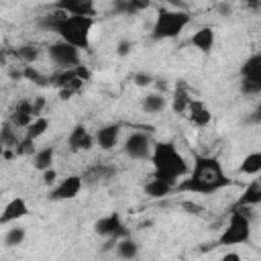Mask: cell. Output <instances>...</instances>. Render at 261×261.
I'll list each match as a JSON object with an SVG mask.
<instances>
[{"label":"cell","mask_w":261,"mask_h":261,"mask_svg":"<svg viewBox=\"0 0 261 261\" xmlns=\"http://www.w3.org/2000/svg\"><path fill=\"white\" fill-rule=\"evenodd\" d=\"M230 186V179L220 163L218 157L214 155H196L194 165L190 167L188 175H184L177 184L175 190L184 194H200V196H212L224 188Z\"/></svg>","instance_id":"obj_1"},{"label":"cell","mask_w":261,"mask_h":261,"mask_svg":"<svg viewBox=\"0 0 261 261\" xmlns=\"http://www.w3.org/2000/svg\"><path fill=\"white\" fill-rule=\"evenodd\" d=\"M149 159H151V165H153V175L161 177V179H165L173 186L184 175H188V171H190V163L186 161L181 151L169 141L153 143V151H151Z\"/></svg>","instance_id":"obj_2"},{"label":"cell","mask_w":261,"mask_h":261,"mask_svg":"<svg viewBox=\"0 0 261 261\" xmlns=\"http://www.w3.org/2000/svg\"><path fill=\"white\" fill-rule=\"evenodd\" d=\"M251 206H232L230 216L226 226L222 228L218 237V245L222 247H234V245H245L251 239Z\"/></svg>","instance_id":"obj_3"},{"label":"cell","mask_w":261,"mask_h":261,"mask_svg":"<svg viewBox=\"0 0 261 261\" xmlns=\"http://www.w3.org/2000/svg\"><path fill=\"white\" fill-rule=\"evenodd\" d=\"M96 24L94 16H73V14H65L61 18V22L57 24L55 33L59 35L61 41L73 45L75 49H88L90 47V37H92V29Z\"/></svg>","instance_id":"obj_4"},{"label":"cell","mask_w":261,"mask_h":261,"mask_svg":"<svg viewBox=\"0 0 261 261\" xmlns=\"http://www.w3.org/2000/svg\"><path fill=\"white\" fill-rule=\"evenodd\" d=\"M192 22L190 12L177 10V8H159L155 22H153V39L155 41H165V39H175L179 37Z\"/></svg>","instance_id":"obj_5"},{"label":"cell","mask_w":261,"mask_h":261,"mask_svg":"<svg viewBox=\"0 0 261 261\" xmlns=\"http://www.w3.org/2000/svg\"><path fill=\"white\" fill-rule=\"evenodd\" d=\"M241 92L245 96H257L261 92V55L253 53L241 67Z\"/></svg>","instance_id":"obj_6"},{"label":"cell","mask_w":261,"mask_h":261,"mask_svg":"<svg viewBox=\"0 0 261 261\" xmlns=\"http://www.w3.org/2000/svg\"><path fill=\"white\" fill-rule=\"evenodd\" d=\"M122 151L128 159H135V161H145L151 157V151H153V139L151 135L147 133H141V130H135L130 133L124 143H122Z\"/></svg>","instance_id":"obj_7"},{"label":"cell","mask_w":261,"mask_h":261,"mask_svg":"<svg viewBox=\"0 0 261 261\" xmlns=\"http://www.w3.org/2000/svg\"><path fill=\"white\" fill-rule=\"evenodd\" d=\"M49 59L57 65V67H61V69H71V67H75V65H80L82 63V57H80V49H75L73 45H69V43H65V41H57V43H53V45H49Z\"/></svg>","instance_id":"obj_8"},{"label":"cell","mask_w":261,"mask_h":261,"mask_svg":"<svg viewBox=\"0 0 261 261\" xmlns=\"http://www.w3.org/2000/svg\"><path fill=\"white\" fill-rule=\"evenodd\" d=\"M82 188H84L82 175H80V173H71V175H65L63 179H59V181L53 186L49 198L55 200V202L73 200V198H77V194L82 192Z\"/></svg>","instance_id":"obj_9"},{"label":"cell","mask_w":261,"mask_h":261,"mask_svg":"<svg viewBox=\"0 0 261 261\" xmlns=\"http://www.w3.org/2000/svg\"><path fill=\"white\" fill-rule=\"evenodd\" d=\"M94 230H96V234H100L104 239H120V237L126 234L124 222H122L120 214H116V212L106 214V216H100L94 222Z\"/></svg>","instance_id":"obj_10"},{"label":"cell","mask_w":261,"mask_h":261,"mask_svg":"<svg viewBox=\"0 0 261 261\" xmlns=\"http://www.w3.org/2000/svg\"><path fill=\"white\" fill-rule=\"evenodd\" d=\"M80 175H82L84 186H100V184H104V181H108V179H112L116 175V167L110 165V163H102L100 161V163L88 165Z\"/></svg>","instance_id":"obj_11"},{"label":"cell","mask_w":261,"mask_h":261,"mask_svg":"<svg viewBox=\"0 0 261 261\" xmlns=\"http://www.w3.org/2000/svg\"><path fill=\"white\" fill-rule=\"evenodd\" d=\"M96 141H94V135L84 126V124H75L67 137V147L69 151L73 153H80V151H90L94 149Z\"/></svg>","instance_id":"obj_12"},{"label":"cell","mask_w":261,"mask_h":261,"mask_svg":"<svg viewBox=\"0 0 261 261\" xmlns=\"http://www.w3.org/2000/svg\"><path fill=\"white\" fill-rule=\"evenodd\" d=\"M27 214H29V204H27V200L20 198V196L10 198V200L4 204L2 212H0V224H12V222L24 218Z\"/></svg>","instance_id":"obj_13"},{"label":"cell","mask_w":261,"mask_h":261,"mask_svg":"<svg viewBox=\"0 0 261 261\" xmlns=\"http://www.w3.org/2000/svg\"><path fill=\"white\" fill-rule=\"evenodd\" d=\"M53 8H59L65 14H73V16H94L96 14L94 0H55Z\"/></svg>","instance_id":"obj_14"},{"label":"cell","mask_w":261,"mask_h":261,"mask_svg":"<svg viewBox=\"0 0 261 261\" xmlns=\"http://www.w3.org/2000/svg\"><path fill=\"white\" fill-rule=\"evenodd\" d=\"M94 141L100 149L104 151H112L118 141H120V124L118 122H110V124H104L100 126L96 133H94Z\"/></svg>","instance_id":"obj_15"},{"label":"cell","mask_w":261,"mask_h":261,"mask_svg":"<svg viewBox=\"0 0 261 261\" xmlns=\"http://www.w3.org/2000/svg\"><path fill=\"white\" fill-rule=\"evenodd\" d=\"M186 112H188L190 122H192L194 126H198V128H206V126L212 122V112H210V108H208L202 100L192 98V102H190V106H188Z\"/></svg>","instance_id":"obj_16"},{"label":"cell","mask_w":261,"mask_h":261,"mask_svg":"<svg viewBox=\"0 0 261 261\" xmlns=\"http://www.w3.org/2000/svg\"><path fill=\"white\" fill-rule=\"evenodd\" d=\"M214 43H216V33L212 27H200L192 35V45L202 53H210L214 49Z\"/></svg>","instance_id":"obj_17"},{"label":"cell","mask_w":261,"mask_h":261,"mask_svg":"<svg viewBox=\"0 0 261 261\" xmlns=\"http://www.w3.org/2000/svg\"><path fill=\"white\" fill-rule=\"evenodd\" d=\"M259 204H261V181L259 179H251L245 186V190L239 196V200H237L234 206H251V208H255Z\"/></svg>","instance_id":"obj_18"},{"label":"cell","mask_w":261,"mask_h":261,"mask_svg":"<svg viewBox=\"0 0 261 261\" xmlns=\"http://www.w3.org/2000/svg\"><path fill=\"white\" fill-rule=\"evenodd\" d=\"M190 102H192V94H190L188 86L184 82H177V86H175V90L171 94V110L175 114H184L188 110Z\"/></svg>","instance_id":"obj_19"},{"label":"cell","mask_w":261,"mask_h":261,"mask_svg":"<svg viewBox=\"0 0 261 261\" xmlns=\"http://www.w3.org/2000/svg\"><path fill=\"white\" fill-rule=\"evenodd\" d=\"M33 118H35V116H33L31 100H20V102L16 104L14 112L10 114V120H8V122H12L16 128H27V126H29V122H31Z\"/></svg>","instance_id":"obj_20"},{"label":"cell","mask_w":261,"mask_h":261,"mask_svg":"<svg viewBox=\"0 0 261 261\" xmlns=\"http://www.w3.org/2000/svg\"><path fill=\"white\" fill-rule=\"evenodd\" d=\"M173 190H175L173 184H169V181H165V179H161V177H155V175H153V179H149V181L145 184V194H147L149 198H153V200L165 198V196H169Z\"/></svg>","instance_id":"obj_21"},{"label":"cell","mask_w":261,"mask_h":261,"mask_svg":"<svg viewBox=\"0 0 261 261\" xmlns=\"http://www.w3.org/2000/svg\"><path fill=\"white\" fill-rule=\"evenodd\" d=\"M114 245H116V255L120 259H137L139 257V243L135 239H130L128 234L116 239Z\"/></svg>","instance_id":"obj_22"},{"label":"cell","mask_w":261,"mask_h":261,"mask_svg":"<svg viewBox=\"0 0 261 261\" xmlns=\"http://www.w3.org/2000/svg\"><path fill=\"white\" fill-rule=\"evenodd\" d=\"M141 106H143V110H145L147 114H159V112L165 110L167 98H165L163 94H159V92H153V94H147V96L141 100Z\"/></svg>","instance_id":"obj_23"},{"label":"cell","mask_w":261,"mask_h":261,"mask_svg":"<svg viewBox=\"0 0 261 261\" xmlns=\"http://www.w3.org/2000/svg\"><path fill=\"white\" fill-rule=\"evenodd\" d=\"M53 161H55V147H43L33 153V167L39 171L53 167Z\"/></svg>","instance_id":"obj_24"},{"label":"cell","mask_w":261,"mask_h":261,"mask_svg":"<svg viewBox=\"0 0 261 261\" xmlns=\"http://www.w3.org/2000/svg\"><path fill=\"white\" fill-rule=\"evenodd\" d=\"M49 124H51V120L47 118V116H35L31 122H29V126L24 128V137L27 139H31V141H37L39 137H43L47 130H49Z\"/></svg>","instance_id":"obj_25"},{"label":"cell","mask_w":261,"mask_h":261,"mask_svg":"<svg viewBox=\"0 0 261 261\" xmlns=\"http://www.w3.org/2000/svg\"><path fill=\"white\" fill-rule=\"evenodd\" d=\"M149 6V0H114V12L118 14H137Z\"/></svg>","instance_id":"obj_26"},{"label":"cell","mask_w":261,"mask_h":261,"mask_svg":"<svg viewBox=\"0 0 261 261\" xmlns=\"http://www.w3.org/2000/svg\"><path fill=\"white\" fill-rule=\"evenodd\" d=\"M239 171L245 175H257L261 171V151H251L249 155H245Z\"/></svg>","instance_id":"obj_27"},{"label":"cell","mask_w":261,"mask_h":261,"mask_svg":"<svg viewBox=\"0 0 261 261\" xmlns=\"http://www.w3.org/2000/svg\"><path fill=\"white\" fill-rule=\"evenodd\" d=\"M18 141H20V137L16 135V126L12 122H4L0 128V143L6 149H14L18 145Z\"/></svg>","instance_id":"obj_28"},{"label":"cell","mask_w":261,"mask_h":261,"mask_svg":"<svg viewBox=\"0 0 261 261\" xmlns=\"http://www.w3.org/2000/svg\"><path fill=\"white\" fill-rule=\"evenodd\" d=\"M24 237H27L24 226L14 224V226H10V228L6 230V234H4V245H6V247H18V245H22Z\"/></svg>","instance_id":"obj_29"},{"label":"cell","mask_w":261,"mask_h":261,"mask_svg":"<svg viewBox=\"0 0 261 261\" xmlns=\"http://www.w3.org/2000/svg\"><path fill=\"white\" fill-rule=\"evenodd\" d=\"M65 16V12L63 10H59V8H53V12H47V14H43L41 16V20H39V24L45 29V31H51V33H55V29H57V24L61 22V18Z\"/></svg>","instance_id":"obj_30"},{"label":"cell","mask_w":261,"mask_h":261,"mask_svg":"<svg viewBox=\"0 0 261 261\" xmlns=\"http://www.w3.org/2000/svg\"><path fill=\"white\" fill-rule=\"evenodd\" d=\"M14 55H16V57H18L22 63L31 65L33 61H37V57H39V49L31 47V45H22V47H18V49L14 51Z\"/></svg>","instance_id":"obj_31"},{"label":"cell","mask_w":261,"mask_h":261,"mask_svg":"<svg viewBox=\"0 0 261 261\" xmlns=\"http://www.w3.org/2000/svg\"><path fill=\"white\" fill-rule=\"evenodd\" d=\"M22 77H27V80H31V82H37V84H45V77H43L37 69H33L31 65H24V69H22Z\"/></svg>","instance_id":"obj_32"},{"label":"cell","mask_w":261,"mask_h":261,"mask_svg":"<svg viewBox=\"0 0 261 261\" xmlns=\"http://www.w3.org/2000/svg\"><path fill=\"white\" fill-rule=\"evenodd\" d=\"M133 82H135L137 86H141V88H147V86L153 84V75H151V73H145V71H139V73L133 75Z\"/></svg>","instance_id":"obj_33"},{"label":"cell","mask_w":261,"mask_h":261,"mask_svg":"<svg viewBox=\"0 0 261 261\" xmlns=\"http://www.w3.org/2000/svg\"><path fill=\"white\" fill-rule=\"evenodd\" d=\"M130 51H133V41H130V39H120L118 45H116V53H118L120 57H124V55H128Z\"/></svg>","instance_id":"obj_34"},{"label":"cell","mask_w":261,"mask_h":261,"mask_svg":"<svg viewBox=\"0 0 261 261\" xmlns=\"http://www.w3.org/2000/svg\"><path fill=\"white\" fill-rule=\"evenodd\" d=\"M45 98L43 96H39V98H33L31 100V106H33V116H41L43 114V110H45Z\"/></svg>","instance_id":"obj_35"},{"label":"cell","mask_w":261,"mask_h":261,"mask_svg":"<svg viewBox=\"0 0 261 261\" xmlns=\"http://www.w3.org/2000/svg\"><path fill=\"white\" fill-rule=\"evenodd\" d=\"M41 173H43V184H45V186L55 184V179H57V171H55L53 167H49V169H45V171H41Z\"/></svg>","instance_id":"obj_36"},{"label":"cell","mask_w":261,"mask_h":261,"mask_svg":"<svg viewBox=\"0 0 261 261\" xmlns=\"http://www.w3.org/2000/svg\"><path fill=\"white\" fill-rule=\"evenodd\" d=\"M184 210H188L190 214H202V206L196 202H184Z\"/></svg>","instance_id":"obj_37"},{"label":"cell","mask_w":261,"mask_h":261,"mask_svg":"<svg viewBox=\"0 0 261 261\" xmlns=\"http://www.w3.org/2000/svg\"><path fill=\"white\" fill-rule=\"evenodd\" d=\"M216 10H218V14H220V16H228V14L232 12V6L224 0V2H220V4L216 6Z\"/></svg>","instance_id":"obj_38"},{"label":"cell","mask_w":261,"mask_h":261,"mask_svg":"<svg viewBox=\"0 0 261 261\" xmlns=\"http://www.w3.org/2000/svg\"><path fill=\"white\" fill-rule=\"evenodd\" d=\"M245 4H247L251 10H255V12H257V10H259V6H261V0H245Z\"/></svg>","instance_id":"obj_39"},{"label":"cell","mask_w":261,"mask_h":261,"mask_svg":"<svg viewBox=\"0 0 261 261\" xmlns=\"http://www.w3.org/2000/svg\"><path fill=\"white\" fill-rule=\"evenodd\" d=\"M222 259L224 261H241V255L239 253H226V255H222Z\"/></svg>","instance_id":"obj_40"},{"label":"cell","mask_w":261,"mask_h":261,"mask_svg":"<svg viewBox=\"0 0 261 261\" xmlns=\"http://www.w3.org/2000/svg\"><path fill=\"white\" fill-rule=\"evenodd\" d=\"M4 151H6V147H4V145H2V143H0V157H2V155H4Z\"/></svg>","instance_id":"obj_41"}]
</instances>
